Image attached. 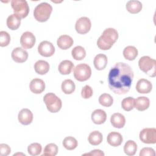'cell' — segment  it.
Returning <instances> with one entry per match:
<instances>
[{
    "label": "cell",
    "mask_w": 156,
    "mask_h": 156,
    "mask_svg": "<svg viewBox=\"0 0 156 156\" xmlns=\"http://www.w3.org/2000/svg\"><path fill=\"white\" fill-rule=\"evenodd\" d=\"M122 140L123 138L121 133L116 132H112L109 133L107 138V143L113 147L120 146L122 143Z\"/></svg>",
    "instance_id": "e0dca14e"
},
{
    "label": "cell",
    "mask_w": 156,
    "mask_h": 156,
    "mask_svg": "<svg viewBox=\"0 0 156 156\" xmlns=\"http://www.w3.org/2000/svg\"><path fill=\"white\" fill-rule=\"evenodd\" d=\"M21 18L15 13L9 15L7 19V26L11 30H16L21 24Z\"/></svg>",
    "instance_id": "44dd1931"
},
{
    "label": "cell",
    "mask_w": 156,
    "mask_h": 156,
    "mask_svg": "<svg viewBox=\"0 0 156 156\" xmlns=\"http://www.w3.org/2000/svg\"><path fill=\"white\" fill-rule=\"evenodd\" d=\"M38 53L45 57L52 56L55 52V48L54 45L49 41H41L38 46Z\"/></svg>",
    "instance_id": "30bf717a"
},
{
    "label": "cell",
    "mask_w": 156,
    "mask_h": 156,
    "mask_svg": "<svg viewBox=\"0 0 156 156\" xmlns=\"http://www.w3.org/2000/svg\"><path fill=\"white\" fill-rule=\"evenodd\" d=\"M11 56L13 60L15 62L23 63L27 60L28 58V53L24 49L18 47L12 51Z\"/></svg>",
    "instance_id": "7c38bea8"
},
{
    "label": "cell",
    "mask_w": 156,
    "mask_h": 156,
    "mask_svg": "<svg viewBox=\"0 0 156 156\" xmlns=\"http://www.w3.org/2000/svg\"><path fill=\"white\" fill-rule=\"evenodd\" d=\"M123 55L126 60L130 61L133 60L138 55V50L135 46H128L124 48Z\"/></svg>",
    "instance_id": "484cf974"
},
{
    "label": "cell",
    "mask_w": 156,
    "mask_h": 156,
    "mask_svg": "<svg viewBox=\"0 0 156 156\" xmlns=\"http://www.w3.org/2000/svg\"><path fill=\"white\" fill-rule=\"evenodd\" d=\"M11 152V149L10 146L6 144L2 143L0 144V155L7 156Z\"/></svg>",
    "instance_id": "f35d334b"
},
{
    "label": "cell",
    "mask_w": 156,
    "mask_h": 156,
    "mask_svg": "<svg viewBox=\"0 0 156 156\" xmlns=\"http://www.w3.org/2000/svg\"><path fill=\"white\" fill-rule=\"evenodd\" d=\"M62 91L66 94H70L73 93L76 88L75 83L71 79H66L63 81L61 85Z\"/></svg>",
    "instance_id": "83f0119b"
},
{
    "label": "cell",
    "mask_w": 156,
    "mask_h": 156,
    "mask_svg": "<svg viewBox=\"0 0 156 156\" xmlns=\"http://www.w3.org/2000/svg\"><path fill=\"white\" fill-rule=\"evenodd\" d=\"M122 108L127 112H129L135 108V99L132 97L124 98L121 102Z\"/></svg>",
    "instance_id": "836d02e7"
},
{
    "label": "cell",
    "mask_w": 156,
    "mask_h": 156,
    "mask_svg": "<svg viewBox=\"0 0 156 156\" xmlns=\"http://www.w3.org/2000/svg\"><path fill=\"white\" fill-rule=\"evenodd\" d=\"M142 3L138 0H130L126 3L127 10L132 14L139 13L142 9Z\"/></svg>",
    "instance_id": "7402d4cb"
},
{
    "label": "cell",
    "mask_w": 156,
    "mask_h": 156,
    "mask_svg": "<svg viewBox=\"0 0 156 156\" xmlns=\"http://www.w3.org/2000/svg\"><path fill=\"white\" fill-rule=\"evenodd\" d=\"M11 6L14 13L18 15L21 18H26L29 12V7L26 1L24 0H12Z\"/></svg>",
    "instance_id": "52a82bcc"
},
{
    "label": "cell",
    "mask_w": 156,
    "mask_h": 156,
    "mask_svg": "<svg viewBox=\"0 0 156 156\" xmlns=\"http://www.w3.org/2000/svg\"><path fill=\"white\" fill-rule=\"evenodd\" d=\"M152 89V85L149 80L146 79H140L138 80L136 85V90L139 93H149L151 91Z\"/></svg>",
    "instance_id": "5bb4252c"
},
{
    "label": "cell",
    "mask_w": 156,
    "mask_h": 156,
    "mask_svg": "<svg viewBox=\"0 0 156 156\" xmlns=\"http://www.w3.org/2000/svg\"><path fill=\"white\" fill-rule=\"evenodd\" d=\"M73 42L74 41L72 37L68 35H62L58 38L57 44L61 49L66 50L72 46Z\"/></svg>",
    "instance_id": "2e32d148"
},
{
    "label": "cell",
    "mask_w": 156,
    "mask_h": 156,
    "mask_svg": "<svg viewBox=\"0 0 156 156\" xmlns=\"http://www.w3.org/2000/svg\"><path fill=\"white\" fill-rule=\"evenodd\" d=\"M91 75V69L89 65L86 63L77 65L74 69V78L79 81L83 82L90 79Z\"/></svg>",
    "instance_id": "8992f818"
},
{
    "label": "cell",
    "mask_w": 156,
    "mask_h": 156,
    "mask_svg": "<svg viewBox=\"0 0 156 156\" xmlns=\"http://www.w3.org/2000/svg\"><path fill=\"white\" fill-rule=\"evenodd\" d=\"M88 140L90 144H91V145L97 146L101 144L102 141V135L99 131H93L90 133Z\"/></svg>",
    "instance_id": "4316f807"
},
{
    "label": "cell",
    "mask_w": 156,
    "mask_h": 156,
    "mask_svg": "<svg viewBox=\"0 0 156 156\" xmlns=\"http://www.w3.org/2000/svg\"><path fill=\"white\" fill-rule=\"evenodd\" d=\"M78 143L77 140L73 136H67L63 141V146L67 150H73L77 146Z\"/></svg>",
    "instance_id": "4dcf8cb0"
},
{
    "label": "cell",
    "mask_w": 156,
    "mask_h": 156,
    "mask_svg": "<svg viewBox=\"0 0 156 156\" xmlns=\"http://www.w3.org/2000/svg\"><path fill=\"white\" fill-rule=\"evenodd\" d=\"M52 11V7L49 3L41 2L34 9V16L37 21L43 23L49 18Z\"/></svg>",
    "instance_id": "3957f363"
},
{
    "label": "cell",
    "mask_w": 156,
    "mask_h": 156,
    "mask_svg": "<svg viewBox=\"0 0 156 156\" xmlns=\"http://www.w3.org/2000/svg\"><path fill=\"white\" fill-rule=\"evenodd\" d=\"M110 122L114 127L121 129L125 125L126 118L123 115L119 113H115L110 117Z\"/></svg>",
    "instance_id": "ac0fdd59"
},
{
    "label": "cell",
    "mask_w": 156,
    "mask_h": 156,
    "mask_svg": "<svg viewBox=\"0 0 156 156\" xmlns=\"http://www.w3.org/2000/svg\"><path fill=\"white\" fill-rule=\"evenodd\" d=\"M34 69L38 74H46L49 70V64L46 61L43 60H38L34 65Z\"/></svg>",
    "instance_id": "d4e9b609"
},
{
    "label": "cell",
    "mask_w": 156,
    "mask_h": 156,
    "mask_svg": "<svg viewBox=\"0 0 156 156\" xmlns=\"http://www.w3.org/2000/svg\"><path fill=\"white\" fill-rule=\"evenodd\" d=\"M137 150L136 143L133 140H128L124 146V153L129 156L134 155Z\"/></svg>",
    "instance_id": "f1b7e54d"
},
{
    "label": "cell",
    "mask_w": 156,
    "mask_h": 156,
    "mask_svg": "<svg viewBox=\"0 0 156 156\" xmlns=\"http://www.w3.org/2000/svg\"><path fill=\"white\" fill-rule=\"evenodd\" d=\"M118 38V33L114 28H107L104 30L97 41L98 47L101 50L110 49Z\"/></svg>",
    "instance_id": "7a4b0ae2"
},
{
    "label": "cell",
    "mask_w": 156,
    "mask_h": 156,
    "mask_svg": "<svg viewBox=\"0 0 156 156\" xmlns=\"http://www.w3.org/2000/svg\"><path fill=\"white\" fill-rule=\"evenodd\" d=\"M43 101L48 111L51 113H57L62 108L61 99L53 93L46 94L43 98Z\"/></svg>",
    "instance_id": "5b68a950"
},
{
    "label": "cell",
    "mask_w": 156,
    "mask_h": 156,
    "mask_svg": "<svg viewBox=\"0 0 156 156\" xmlns=\"http://www.w3.org/2000/svg\"><path fill=\"white\" fill-rule=\"evenodd\" d=\"M91 26L90 20L86 16H82L79 18L76 23L75 29L79 34H85L88 33Z\"/></svg>",
    "instance_id": "9c48e42d"
},
{
    "label": "cell",
    "mask_w": 156,
    "mask_h": 156,
    "mask_svg": "<svg viewBox=\"0 0 156 156\" xmlns=\"http://www.w3.org/2000/svg\"><path fill=\"white\" fill-rule=\"evenodd\" d=\"M155 151L151 147H144L140 152V156H155Z\"/></svg>",
    "instance_id": "74e56055"
},
{
    "label": "cell",
    "mask_w": 156,
    "mask_h": 156,
    "mask_svg": "<svg viewBox=\"0 0 156 156\" xmlns=\"http://www.w3.org/2000/svg\"><path fill=\"white\" fill-rule=\"evenodd\" d=\"M71 55L74 59L76 60H81L86 56V51L82 46H77L72 49Z\"/></svg>",
    "instance_id": "f546056e"
},
{
    "label": "cell",
    "mask_w": 156,
    "mask_h": 156,
    "mask_svg": "<svg viewBox=\"0 0 156 156\" xmlns=\"http://www.w3.org/2000/svg\"><path fill=\"white\" fill-rule=\"evenodd\" d=\"M74 68V63L68 60H65L61 62L58 65V69L61 74L67 75L71 73Z\"/></svg>",
    "instance_id": "cb8c5ba5"
},
{
    "label": "cell",
    "mask_w": 156,
    "mask_h": 156,
    "mask_svg": "<svg viewBox=\"0 0 156 156\" xmlns=\"http://www.w3.org/2000/svg\"><path fill=\"white\" fill-rule=\"evenodd\" d=\"M107 61V57L105 54H99L96 55L94 58V66L96 69L102 70L106 67Z\"/></svg>",
    "instance_id": "ffe728a7"
},
{
    "label": "cell",
    "mask_w": 156,
    "mask_h": 156,
    "mask_svg": "<svg viewBox=\"0 0 156 156\" xmlns=\"http://www.w3.org/2000/svg\"><path fill=\"white\" fill-rule=\"evenodd\" d=\"M150 105L149 99L145 96H140L135 99V108L138 111L147 110Z\"/></svg>",
    "instance_id": "603a6c76"
},
{
    "label": "cell",
    "mask_w": 156,
    "mask_h": 156,
    "mask_svg": "<svg viewBox=\"0 0 156 156\" xmlns=\"http://www.w3.org/2000/svg\"><path fill=\"white\" fill-rule=\"evenodd\" d=\"M83 155H102V156H104V153L102 151H101L99 149H94L93 151H91L90 152L84 154Z\"/></svg>",
    "instance_id": "ab89813d"
},
{
    "label": "cell",
    "mask_w": 156,
    "mask_h": 156,
    "mask_svg": "<svg viewBox=\"0 0 156 156\" xmlns=\"http://www.w3.org/2000/svg\"><path fill=\"white\" fill-rule=\"evenodd\" d=\"M10 41V36L8 32L5 31L0 32V46L5 47L9 45Z\"/></svg>",
    "instance_id": "d590c367"
},
{
    "label": "cell",
    "mask_w": 156,
    "mask_h": 156,
    "mask_svg": "<svg viewBox=\"0 0 156 156\" xmlns=\"http://www.w3.org/2000/svg\"><path fill=\"white\" fill-rule=\"evenodd\" d=\"M106 119V113L102 109H96L91 113V120L96 124H102L104 123Z\"/></svg>",
    "instance_id": "d6986e66"
},
{
    "label": "cell",
    "mask_w": 156,
    "mask_h": 156,
    "mask_svg": "<svg viewBox=\"0 0 156 156\" xmlns=\"http://www.w3.org/2000/svg\"><path fill=\"white\" fill-rule=\"evenodd\" d=\"M140 69L150 77L156 76V61L149 56H143L138 61Z\"/></svg>",
    "instance_id": "277c9868"
},
{
    "label": "cell",
    "mask_w": 156,
    "mask_h": 156,
    "mask_svg": "<svg viewBox=\"0 0 156 156\" xmlns=\"http://www.w3.org/2000/svg\"><path fill=\"white\" fill-rule=\"evenodd\" d=\"M93 91L91 87L88 85L84 86L81 91V96L83 99H88L93 96Z\"/></svg>",
    "instance_id": "8d00e7d4"
},
{
    "label": "cell",
    "mask_w": 156,
    "mask_h": 156,
    "mask_svg": "<svg viewBox=\"0 0 156 156\" xmlns=\"http://www.w3.org/2000/svg\"><path fill=\"white\" fill-rule=\"evenodd\" d=\"M36 41L35 35L30 32H24L20 38V43L24 49H28L32 48Z\"/></svg>",
    "instance_id": "8fae6325"
},
{
    "label": "cell",
    "mask_w": 156,
    "mask_h": 156,
    "mask_svg": "<svg viewBox=\"0 0 156 156\" xmlns=\"http://www.w3.org/2000/svg\"><path fill=\"white\" fill-rule=\"evenodd\" d=\"M140 140L146 144H155L156 143V129L144 128L140 133Z\"/></svg>",
    "instance_id": "ba28073f"
},
{
    "label": "cell",
    "mask_w": 156,
    "mask_h": 156,
    "mask_svg": "<svg viewBox=\"0 0 156 156\" xmlns=\"http://www.w3.org/2000/svg\"><path fill=\"white\" fill-rule=\"evenodd\" d=\"M58 152V147L54 143H49L48 144L43 151V154H42L43 156L47 155V156H55L57 155Z\"/></svg>",
    "instance_id": "d6a6232c"
},
{
    "label": "cell",
    "mask_w": 156,
    "mask_h": 156,
    "mask_svg": "<svg viewBox=\"0 0 156 156\" xmlns=\"http://www.w3.org/2000/svg\"><path fill=\"white\" fill-rule=\"evenodd\" d=\"M30 91L35 94H40L45 89V83L40 79L35 78L32 79L29 84Z\"/></svg>",
    "instance_id": "9a60e30c"
},
{
    "label": "cell",
    "mask_w": 156,
    "mask_h": 156,
    "mask_svg": "<svg viewBox=\"0 0 156 156\" xmlns=\"http://www.w3.org/2000/svg\"><path fill=\"white\" fill-rule=\"evenodd\" d=\"M99 104L104 107H110L113 102V99L112 96L107 93H103L99 98Z\"/></svg>",
    "instance_id": "1f68e13d"
},
{
    "label": "cell",
    "mask_w": 156,
    "mask_h": 156,
    "mask_svg": "<svg viewBox=\"0 0 156 156\" xmlns=\"http://www.w3.org/2000/svg\"><path fill=\"white\" fill-rule=\"evenodd\" d=\"M19 122L23 125H29L33 120V114L28 108H23L20 111L18 115Z\"/></svg>",
    "instance_id": "4fadbf2b"
},
{
    "label": "cell",
    "mask_w": 156,
    "mask_h": 156,
    "mask_svg": "<svg viewBox=\"0 0 156 156\" xmlns=\"http://www.w3.org/2000/svg\"><path fill=\"white\" fill-rule=\"evenodd\" d=\"M133 76V71L129 65L116 63L109 71L108 87L115 94H124L130 90Z\"/></svg>",
    "instance_id": "6da1fadb"
},
{
    "label": "cell",
    "mask_w": 156,
    "mask_h": 156,
    "mask_svg": "<svg viewBox=\"0 0 156 156\" xmlns=\"http://www.w3.org/2000/svg\"><path fill=\"white\" fill-rule=\"evenodd\" d=\"M41 145L38 143H32L27 147V152L32 156L39 155L41 152Z\"/></svg>",
    "instance_id": "e575fe53"
}]
</instances>
